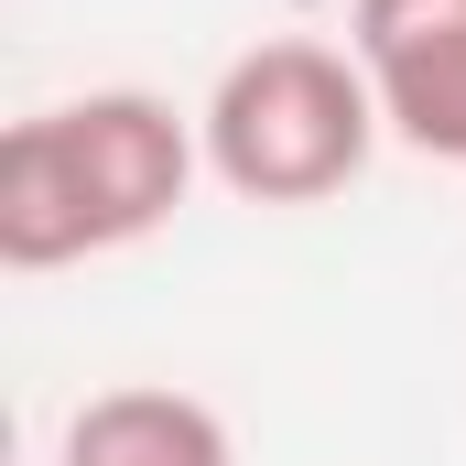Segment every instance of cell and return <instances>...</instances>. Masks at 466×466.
I'll list each match as a JSON object with an SVG mask.
<instances>
[{
    "label": "cell",
    "instance_id": "obj_2",
    "mask_svg": "<svg viewBox=\"0 0 466 466\" xmlns=\"http://www.w3.org/2000/svg\"><path fill=\"white\" fill-rule=\"evenodd\" d=\"M196 141L238 207H326L380 152V98H369L348 44L271 33V44L228 55V76L196 109Z\"/></svg>",
    "mask_w": 466,
    "mask_h": 466
},
{
    "label": "cell",
    "instance_id": "obj_1",
    "mask_svg": "<svg viewBox=\"0 0 466 466\" xmlns=\"http://www.w3.org/2000/svg\"><path fill=\"white\" fill-rule=\"evenodd\" d=\"M196 174H207L196 119L152 87H87L66 109H33L0 130V260L66 271V260L130 249L174 228Z\"/></svg>",
    "mask_w": 466,
    "mask_h": 466
},
{
    "label": "cell",
    "instance_id": "obj_4",
    "mask_svg": "<svg viewBox=\"0 0 466 466\" xmlns=\"http://www.w3.org/2000/svg\"><path fill=\"white\" fill-rule=\"evenodd\" d=\"M55 466H238V434L218 401L174 390V380H119L66 412V456Z\"/></svg>",
    "mask_w": 466,
    "mask_h": 466
},
{
    "label": "cell",
    "instance_id": "obj_3",
    "mask_svg": "<svg viewBox=\"0 0 466 466\" xmlns=\"http://www.w3.org/2000/svg\"><path fill=\"white\" fill-rule=\"evenodd\" d=\"M348 55L401 152L466 163V0H348Z\"/></svg>",
    "mask_w": 466,
    "mask_h": 466
}]
</instances>
